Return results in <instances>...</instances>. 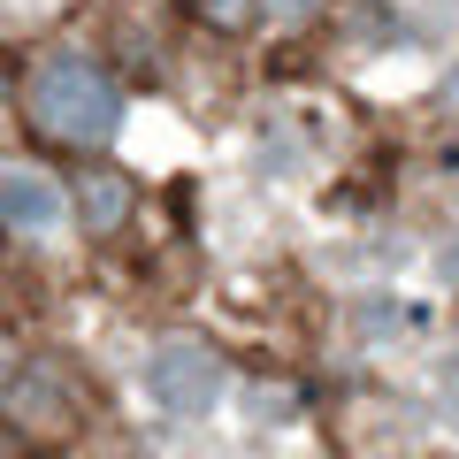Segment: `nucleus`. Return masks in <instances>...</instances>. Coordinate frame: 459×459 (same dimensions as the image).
I'll return each mask as SVG.
<instances>
[{"label": "nucleus", "mask_w": 459, "mask_h": 459, "mask_svg": "<svg viewBox=\"0 0 459 459\" xmlns=\"http://www.w3.org/2000/svg\"><path fill=\"white\" fill-rule=\"evenodd\" d=\"M62 214H69V199H62V184L47 169H23V161L0 169V222L16 230V238H54Z\"/></svg>", "instance_id": "7ed1b4c3"}, {"label": "nucleus", "mask_w": 459, "mask_h": 459, "mask_svg": "<svg viewBox=\"0 0 459 459\" xmlns=\"http://www.w3.org/2000/svg\"><path fill=\"white\" fill-rule=\"evenodd\" d=\"M31 100V123H47L54 138H77V146H100V138L123 123V92H115L108 69H92L84 54H54V62L31 69L23 84Z\"/></svg>", "instance_id": "f257e3e1"}, {"label": "nucleus", "mask_w": 459, "mask_h": 459, "mask_svg": "<svg viewBox=\"0 0 459 459\" xmlns=\"http://www.w3.org/2000/svg\"><path fill=\"white\" fill-rule=\"evenodd\" d=\"M146 398L161 413H214V398H222V360H214V344L199 337H161L146 352Z\"/></svg>", "instance_id": "f03ea898"}, {"label": "nucleus", "mask_w": 459, "mask_h": 459, "mask_svg": "<svg viewBox=\"0 0 459 459\" xmlns=\"http://www.w3.org/2000/svg\"><path fill=\"white\" fill-rule=\"evenodd\" d=\"M0 376H8V344H0Z\"/></svg>", "instance_id": "423d86ee"}, {"label": "nucleus", "mask_w": 459, "mask_h": 459, "mask_svg": "<svg viewBox=\"0 0 459 459\" xmlns=\"http://www.w3.org/2000/svg\"><path fill=\"white\" fill-rule=\"evenodd\" d=\"M16 406H23V421H47V429H62V421H69V398L54 391L47 376H31V383H23V398H16Z\"/></svg>", "instance_id": "39448f33"}, {"label": "nucleus", "mask_w": 459, "mask_h": 459, "mask_svg": "<svg viewBox=\"0 0 459 459\" xmlns=\"http://www.w3.org/2000/svg\"><path fill=\"white\" fill-rule=\"evenodd\" d=\"M123 214H131V184H123V177H92V192H84V222L115 230Z\"/></svg>", "instance_id": "20e7f679"}]
</instances>
